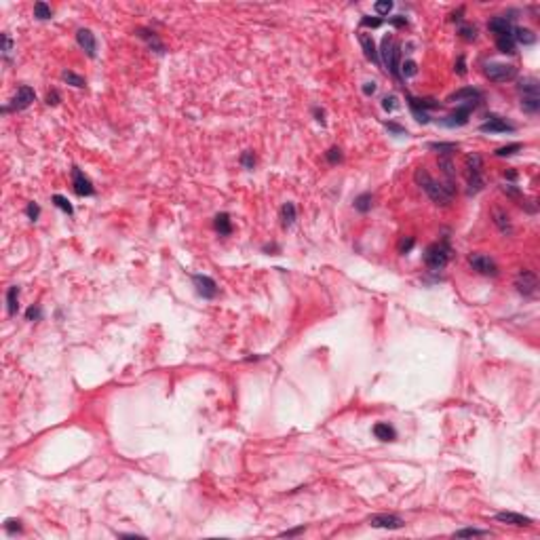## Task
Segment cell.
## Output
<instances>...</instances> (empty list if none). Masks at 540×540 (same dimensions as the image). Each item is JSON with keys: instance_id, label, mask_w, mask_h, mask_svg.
<instances>
[{"instance_id": "6da1fadb", "label": "cell", "mask_w": 540, "mask_h": 540, "mask_svg": "<svg viewBox=\"0 0 540 540\" xmlns=\"http://www.w3.org/2000/svg\"><path fill=\"white\" fill-rule=\"evenodd\" d=\"M414 179H416L418 186L426 192V196H429L431 201L437 203V205H449V203H452V198H454V194H456V188L447 186V184H443V182L433 179L431 173L426 171L424 167L416 169Z\"/></svg>"}, {"instance_id": "7402d4cb", "label": "cell", "mask_w": 540, "mask_h": 540, "mask_svg": "<svg viewBox=\"0 0 540 540\" xmlns=\"http://www.w3.org/2000/svg\"><path fill=\"white\" fill-rule=\"evenodd\" d=\"M374 435H376V439H380V441H395L397 439V431L388 422H378L374 426Z\"/></svg>"}, {"instance_id": "d6a6232c", "label": "cell", "mask_w": 540, "mask_h": 540, "mask_svg": "<svg viewBox=\"0 0 540 540\" xmlns=\"http://www.w3.org/2000/svg\"><path fill=\"white\" fill-rule=\"evenodd\" d=\"M34 17L36 19H40V21H45V19H51L53 17V9L47 5V3H36L34 5Z\"/></svg>"}, {"instance_id": "277c9868", "label": "cell", "mask_w": 540, "mask_h": 540, "mask_svg": "<svg viewBox=\"0 0 540 540\" xmlns=\"http://www.w3.org/2000/svg\"><path fill=\"white\" fill-rule=\"evenodd\" d=\"M452 260V247L447 243V238L439 241V243H433L426 247L424 251V264L429 266L431 270H441L447 266V262Z\"/></svg>"}, {"instance_id": "db71d44e", "label": "cell", "mask_w": 540, "mask_h": 540, "mask_svg": "<svg viewBox=\"0 0 540 540\" xmlns=\"http://www.w3.org/2000/svg\"><path fill=\"white\" fill-rule=\"evenodd\" d=\"M312 114H315V121H317V123L325 125V110H323V108L315 106V108H312Z\"/></svg>"}, {"instance_id": "ac0fdd59", "label": "cell", "mask_w": 540, "mask_h": 540, "mask_svg": "<svg viewBox=\"0 0 540 540\" xmlns=\"http://www.w3.org/2000/svg\"><path fill=\"white\" fill-rule=\"evenodd\" d=\"M359 42H361V49L365 53V57L372 62V64H380V55H378V49H376V42L372 38V34L367 32H359Z\"/></svg>"}, {"instance_id": "680465c9", "label": "cell", "mask_w": 540, "mask_h": 540, "mask_svg": "<svg viewBox=\"0 0 540 540\" xmlns=\"http://www.w3.org/2000/svg\"><path fill=\"white\" fill-rule=\"evenodd\" d=\"M118 538H144V536H139V534H116Z\"/></svg>"}, {"instance_id": "9f6ffc18", "label": "cell", "mask_w": 540, "mask_h": 540, "mask_svg": "<svg viewBox=\"0 0 540 540\" xmlns=\"http://www.w3.org/2000/svg\"><path fill=\"white\" fill-rule=\"evenodd\" d=\"M302 532H304V525H300V528H293V530H287V532H281V536L291 538V536H297V534H302Z\"/></svg>"}, {"instance_id": "52a82bcc", "label": "cell", "mask_w": 540, "mask_h": 540, "mask_svg": "<svg viewBox=\"0 0 540 540\" xmlns=\"http://www.w3.org/2000/svg\"><path fill=\"white\" fill-rule=\"evenodd\" d=\"M34 102H36V93H34V89H32V87H27V84H21V87L17 89V93H15V97L11 99V106H5L3 112H5V114H7V112H11V110L19 112V110L30 108Z\"/></svg>"}, {"instance_id": "7c38bea8", "label": "cell", "mask_w": 540, "mask_h": 540, "mask_svg": "<svg viewBox=\"0 0 540 540\" xmlns=\"http://www.w3.org/2000/svg\"><path fill=\"white\" fill-rule=\"evenodd\" d=\"M192 283H194V287H196V293L205 297V300H213V297L218 295V283L213 281L211 277L207 275H194L192 277Z\"/></svg>"}, {"instance_id": "f6af8a7d", "label": "cell", "mask_w": 540, "mask_h": 540, "mask_svg": "<svg viewBox=\"0 0 540 540\" xmlns=\"http://www.w3.org/2000/svg\"><path fill=\"white\" fill-rule=\"evenodd\" d=\"M25 319L27 321H40L42 319V310H40V306H30L25 310Z\"/></svg>"}, {"instance_id": "9a60e30c", "label": "cell", "mask_w": 540, "mask_h": 540, "mask_svg": "<svg viewBox=\"0 0 540 540\" xmlns=\"http://www.w3.org/2000/svg\"><path fill=\"white\" fill-rule=\"evenodd\" d=\"M513 17H506V15H496L490 19L488 23V30L492 34H496V38L498 36H511L513 34Z\"/></svg>"}, {"instance_id": "74e56055", "label": "cell", "mask_w": 540, "mask_h": 540, "mask_svg": "<svg viewBox=\"0 0 540 540\" xmlns=\"http://www.w3.org/2000/svg\"><path fill=\"white\" fill-rule=\"evenodd\" d=\"M521 148H523V146L519 144V141H515V144H508V146H502V148H498V150H496L494 154H496V156H500V159H504V156H513V154H515V152H519Z\"/></svg>"}, {"instance_id": "60d3db41", "label": "cell", "mask_w": 540, "mask_h": 540, "mask_svg": "<svg viewBox=\"0 0 540 540\" xmlns=\"http://www.w3.org/2000/svg\"><path fill=\"white\" fill-rule=\"evenodd\" d=\"M414 245H416V238H414V236H405V238H401V241H399V253H401V255L409 253L411 249H414Z\"/></svg>"}, {"instance_id": "4dcf8cb0", "label": "cell", "mask_w": 540, "mask_h": 540, "mask_svg": "<svg viewBox=\"0 0 540 540\" xmlns=\"http://www.w3.org/2000/svg\"><path fill=\"white\" fill-rule=\"evenodd\" d=\"M62 78H64L68 84H72V87H76V89H84V84H87V80H84L80 74L72 72V70H64V72H62Z\"/></svg>"}, {"instance_id": "e575fe53", "label": "cell", "mask_w": 540, "mask_h": 540, "mask_svg": "<svg viewBox=\"0 0 540 540\" xmlns=\"http://www.w3.org/2000/svg\"><path fill=\"white\" fill-rule=\"evenodd\" d=\"M342 159H344V154H342V150H340L338 146H334V148H329L327 152H325V161H327L329 165L342 163Z\"/></svg>"}, {"instance_id": "9c48e42d", "label": "cell", "mask_w": 540, "mask_h": 540, "mask_svg": "<svg viewBox=\"0 0 540 540\" xmlns=\"http://www.w3.org/2000/svg\"><path fill=\"white\" fill-rule=\"evenodd\" d=\"M477 108V104H458V108L452 112V114H447L441 125L443 127H464L468 123V118H471V112Z\"/></svg>"}, {"instance_id": "f907efd6", "label": "cell", "mask_w": 540, "mask_h": 540, "mask_svg": "<svg viewBox=\"0 0 540 540\" xmlns=\"http://www.w3.org/2000/svg\"><path fill=\"white\" fill-rule=\"evenodd\" d=\"M386 129L393 131L395 135H407V129H405V127L397 125V123H386Z\"/></svg>"}, {"instance_id": "8fae6325", "label": "cell", "mask_w": 540, "mask_h": 540, "mask_svg": "<svg viewBox=\"0 0 540 540\" xmlns=\"http://www.w3.org/2000/svg\"><path fill=\"white\" fill-rule=\"evenodd\" d=\"M372 528H382V530H401L405 521L399 515H388V513H378L367 519Z\"/></svg>"}, {"instance_id": "e0dca14e", "label": "cell", "mask_w": 540, "mask_h": 540, "mask_svg": "<svg viewBox=\"0 0 540 540\" xmlns=\"http://www.w3.org/2000/svg\"><path fill=\"white\" fill-rule=\"evenodd\" d=\"M135 34H137L141 40H144V42H146V45H148V47H150L154 53L165 55V51H167V49H165L163 40L159 38V34H156V32L148 30V27H137V30H135Z\"/></svg>"}, {"instance_id": "ba28073f", "label": "cell", "mask_w": 540, "mask_h": 540, "mask_svg": "<svg viewBox=\"0 0 540 540\" xmlns=\"http://www.w3.org/2000/svg\"><path fill=\"white\" fill-rule=\"evenodd\" d=\"M468 266H471L475 273L483 275V277H496V275H498V266H496V262L490 258V255H483V253H471V255H468Z\"/></svg>"}, {"instance_id": "6f0895ef", "label": "cell", "mask_w": 540, "mask_h": 540, "mask_svg": "<svg viewBox=\"0 0 540 540\" xmlns=\"http://www.w3.org/2000/svg\"><path fill=\"white\" fill-rule=\"evenodd\" d=\"M504 177L511 179V182H515L517 179V171H513V169H511V171H504Z\"/></svg>"}, {"instance_id": "d4e9b609", "label": "cell", "mask_w": 540, "mask_h": 540, "mask_svg": "<svg viewBox=\"0 0 540 540\" xmlns=\"http://www.w3.org/2000/svg\"><path fill=\"white\" fill-rule=\"evenodd\" d=\"M17 308H19V287L13 285L7 291V312H9V317H15Z\"/></svg>"}, {"instance_id": "f1b7e54d", "label": "cell", "mask_w": 540, "mask_h": 540, "mask_svg": "<svg viewBox=\"0 0 540 540\" xmlns=\"http://www.w3.org/2000/svg\"><path fill=\"white\" fill-rule=\"evenodd\" d=\"M372 207H374V196H372V192H363V194H359L357 198H354V209H357L359 213L372 211Z\"/></svg>"}, {"instance_id": "d6986e66", "label": "cell", "mask_w": 540, "mask_h": 540, "mask_svg": "<svg viewBox=\"0 0 540 540\" xmlns=\"http://www.w3.org/2000/svg\"><path fill=\"white\" fill-rule=\"evenodd\" d=\"M496 521L508 523V525H517V528H528V525H532L530 517L519 515V513H511V511H500V513H496Z\"/></svg>"}, {"instance_id": "7bdbcfd3", "label": "cell", "mask_w": 540, "mask_h": 540, "mask_svg": "<svg viewBox=\"0 0 540 540\" xmlns=\"http://www.w3.org/2000/svg\"><path fill=\"white\" fill-rule=\"evenodd\" d=\"M407 106H409V110H411V114H414V116H416V121H418V123H422V125H426V123H429V121H431V118H429V112H422L420 108H416V106H411V104H407Z\"/></svg>"}, {"instance_id": "8d00e7d4", "label": "cell", "mask_w": 540, "mask_h": 540, "mask_svg": "<svg viewBox=\"0 0 540 540\" xmlns=\"http://www.w3.org/2000/svg\"><path fill=\"white\" fill-rule=\"evenodd\" d=\"M399 72L407 78V76H416L418 74V64L414 62V59H405L403 64H401V68H399Z\"/></svg>"}, {"instance_id": "7a4b0ae2", "label": "cell", "mask_w": 540, "mask_h": 540, "mask_svg": "<svg viewBox=\"0 0 540 540\" xmlns=\"http://www.w3.org/2000/svg\"><path fill=\"white\" fill-rule=\"evenodd\" d=\"M378 55L382 59L380 64H384V68L388 70V72L397 80H401V72H399V68H401V47L393 40V36L382 38V49L378 51Z\"/></svg>"}, {"instance_id": "d590c367", "label": "cell", "mask_w": 540, "mask_h": 540, "mask_svg": "<svg viewBox=\"0 0 540 540\" xmlns=\"http://www.w3.org/2000/svg\"><path fill=\"white\" fill-rule=\"evenodd\" d=\"M456 538H471V536H490L488 530H477V528H464V530H458L454 532Z\"/></svg>"}, {"instance_id": "bcb514c9", "label": "cell", "mask_w": 540, "mask_h": 540, "mask_svg": "<svg viewBox=\"0 0 540 540\" xmlns=\"http://www.w3.org/2000/svg\"><path fill=\"white\" fill-rule=\"evenodd\" d=\"M0 40H3V55H5V57H9L11 51H13V40H11V36L7 32H3Z\"/></svg>"}, {"instance_id": "603a6c76", "label": "cell", "mask_w": 540, "mask_h": 540, "mask_svg": "<svg viewBox=\"0 0 540 540\" xmlns=\"http://www.w3.org/2000/svg\"><path fill=\"white\" fill-rule=\"evenodd\" d=\"M297 218V211H295V205L291 201H287L285 205L281 207V224H283V228H291L293 222Z\"/></svg>"}, {"instance_id": "681fc988", "label": "cell", "mask_w": 540, "mask_h": 540, "mask_svg": "<svg viewBox=\"0 0 540 540\" xmlns=\"http://www.w3.org/2000/svg\"><path fill=\"white\" fill-rule=\"evenodd\" d=\"M454 72H456L458 76H464V74H466V59H464V55H460V57L456 59V66H454Z\"/></svg>"}, {"instance_id": "836d02e7", "label": "cell", "mask_w": 540, "mask_h": 540, "mask_svg": "<svg viewBox=\"0 0 540 540\" xmlns=\"http://www.w3.org/2000/svg\"><path fill=\"white\" fill-rule=\"evenodd\" d=\"M51 201H53V205L57 207V209H62L64 213H68V216H72V213H74V207L70 205V201H68L66 196H62V194H53Z\"/></svg>"}, {"instance_id": "1f68e13d", "label": "cell", "mask_w": 540, "mask_h": 540, "mask_svg": "<svg viewBox=\"0 0 540 540\" xmlns=\"http://www.w3.org/2000/svg\"><path fill=\"white\" fill-rule=\"evenodd\" d=\"M458 34H460L462 40L473 42V40H477V27L473 23H460L458 25Z\"/></svg>"}, {"instance_id": "7dc6e473", "label": "cell", "mask_w": 540, "mask_h": 540, "mask_svg": "<svg viewBox=\"0 0 540 540\" xmlns=\"http://www.w3.org/2000/svg\"><path fill=\"white\" fill-rule=\"evenodd\" d=\"M25 216L30 218L32 222H36L38 216H40V207H38L36 203H27V207H25Z\"/></svg>"}, {"instance_id": "5bb4252c", "label": "cell", "mask_w": 540, "mask_h": 540, "mask_svg": "<svg viewBox=\"0 0 540 540\" xmlns=\"http://www.w3.org/2000/svg\"><path fill=\"white\" fill-rule=\"evenodd\" d=\"M76 42H78V47L87 53V57H95L97 55V40H95V34L89 30V27H80V30L76 32Z\"/></svg>"}, {"instance_id": "11a10c76", "label": "cell", "mask_w": 540, "mask_h": 540, "mask_svg": "<svg viewBox=\"0 0 540 540\" xmlns=\"http://www.w3.org/2000/svg\"><path fill=\"white\" fill-rule=\"evenodd\" d=\"M376 89H378V87H376V82H374V80L363 84V93H365L367 97H369V95H374V93H376Z\"/></svg>"}, {"instance_id": "484cf974", "label": "cell", "mask_w": 540, "mask_h": 540, "mask_svg": "<svg viewBox=\"0 0 540 540\" xmlns=\"http://www.w3.org/2000/svg\"><path fill=\"white\" fill-rule=\"evenodd\" d=\"M513 40L515 42H521V45H534L536 42V34L528 27H513Z\"/></svg>"}, {"instance_id": "2e32d148", "label": "cell", "mask_w": 540, "mask_h": 540, "mask_svg": "<svg viewBox=\"0 0 540 540\" xmlns=\"http://www.w3.org/2000/svg\"><path fill=\"white\" fill-rule=\"evenodd\" d=\"M481 99H483V93L479 89H475V87H464V89H460L456 93H452L447 97V102L449 104H456V102H460V104H479Z\"/></svg>"}, {"instance_id": "5b68a950", "label": "cell", "mask_w": 540, "mask_h": 540, "mask_svg": "<svg viewBox=\"0 0 540 540\" xmlns=\"http://www.w3.org/2000/svg\"><path fill=\"white\" fill-rule=\"evenodd\" d=\"M483 74L490 78L492 82H508L517 76V68L513 64H498V62H490L483 68Z\"/></svg>"}, {"instance_id": "ffe728a7", "label": "cell", "mask_w": 540, "mask_h": 540, "mask_svg": "<svg viewBox=\"0 0 540 540\" xmlns=\"http://www.w3.org/2000/svg\"><path fill=\"white\" fill-rule=\"evenodd\" d=\"M492 218H494L496 228H498L504 236H511V234H513V224H511V218H508V213H506V211H502V209H494V211H492Z\"/></svg>"}, {"instance_id": "44dd1931", "label": "cell", "mask_w": 540, "mask_h": 540, "mask_svg": "<svg viewBox=\"0 0 540 540\" xmlns=\"http://www.w3.org/2000/svg\"><path fill=\"white\" fill-rule=\"evenodd\" d=\"M517 91H519L521 95H540V82H538V78H534V76H525V78L519 80Z\"/></svg>"}, {"instance_id": "f35d334b", "label": "cell", "mask_w": 540, "mask_h": 540, "mask_svg": "<svg viewBox=\"0 0 540 540\" xmlns=\"http://www.w3.org/2000/svg\"><path fill=\"white\" fill-rule=\"evenodd\" d=\"M5 532H7L9 536L19 534V532H21V521H19V519H7V521H5Z\"/></svg>"}, {"instance_id": "4fadbf2b", "label": "cell", "mask_w": 540, "mask_h": 540, "mask_svg": "<svg viewBox=\"0 0 540 540\" xmlns=\"http://www.w3.org/2000/svg\"><path fill=\"white\" fill-rule=\"evenodd\" d=\"M72 188L78 196H93L95 194L93 182L84 175L78 167H72Z\"/></svg>"}, {"instance_id": "8992f818", "label": "cell", "mask_w": 540, "mask_h": 540, "mask_svg": "<svg viewBox=\"0 0 540 540\" xmlns=\"http://www.w3.org/2000/svg\"><path fill=\"white\" fill-rule=\"evenodd\" d=\"M515 287L525 297L536 295V291H538V277H536L534 270H528V268L519 270L517 277H515Z\"/></svg>"}, {"instance_id": "83f0119b", "label": "cell", "mask_w": 540, "mask_h": 540, "mask_svg": "<svg viewBox=\"0 0 540 540\" xmlns=\"http://www.w3.org/2000/svg\"><path fill=\"white\" fill-rule=\"evenodd\" d=\"M515 47H517V42L513 40V34L496 38V49H498L502 55H513L515 53Z\"/></svg>"}, {"instance_id": "816d5d0a", "label": "cell", "mask_w": 540, "mask_h": 540, "mask_svg": "<svg viewBox=\"0 0 540 540\" xmlns=\"http://www.w3.org/2000/svg\"><path fill=\"white\" fill-rule=\"evenodd\" d=\"M59 99H62V97H59V93L55 91V89L47 93V104H49V106H57V104H59Z\"/></svg>"}, {"instance_id": "b9f144b4", "label": "cell", "mask_w": 540, "mask_h": 540, "mask_svg": "<svg viewBox=\"0 0 540 540\" xmlns=\"http://www.w3.org/2000/svg\"><path fill=\"white\" fill-rule=\"evenodd\" d=\"M393 7L395 5L391 3V0H380V3L374 5V11L378 13V15H388V13L393 11Z\"/></svg>"}, {"instance_id": "c3c4849f", "label": "cell", "mask_w": 540, "mask_h": 540, "mask_svg": "<svg viewBox=\"0 0 540 540\" xmlns=\"http://www.w3.org/2000/svg\"><path fill=\"white\" fill-rule=\"evenodd\" d=\"M382 108H384L386 112H393L397 108V95H386V97H382Z\"/></svg>"}, {"instance_id": "ab89813d", "label": "cell", "mask_w": 540, "mask_h": 540, "mask_svg": "<svg viewBox=\"0 0 540 540\" xmlns=\"http://www.w3.org/2000/svg\"><path fill=\"white\" fill-rule=\"evenodd\" d=\"M241 165H243L247 171H251V169L255 167V156H253L251 150H245L243 154H241Z\"/></svg>"}, {"instance_id": "f5cc1de1", "label": "cell", "mask_w": 540, "mask_h": 540, "mask_svg": "<svg viewBox=\"0 0 540 540\" xmlns=\"http://www.w3.org/2000/svg\"><path fill=\"white\" fill-rule=\"evenodd\" d=\"M388 23H393L397 27H405L407 25V19L403 15H395V17H388Z\"/></svg>"}, {"instance_id": "cb8c5ba5", "label": "cell", "mask_w": 540, "mask_h": 540, "mask_svg": "<svg viewBox=\"0 0 540 540\" xmlns=\"http://www.w3.org/2000/svg\"><path fill=\"white\" fill-rule=\"evenodd\" d=\"M213 228H216L222 236H228L232 232V222L228 213H218L216 220H213Z\"/></svg>"}, {"instance_id": "ee69618b", "label": "cell", "mask_w": 540, "mask_h": 540, "mask_svg": "<svg viewBox=\"0 0 540 540\" xmlns=\"http://www.w3.org/2000/svg\"><path fill=\"white\" fill-rule=\"evenodd\" d=\"M382 23H384V19H380V17H369V15L361 17V25L363 27H380Z\"/></svg>"}, {"instance_id": "f546056e", "label": "cell", "mask_w": 540, "mask_h": 540, "mask_svg": "<svg viewBox=\"0 0 540 540\" xmlns=\"http://www.w3.org/2000/svg\"><path fill=\"white\" fill-rule=\"evenodd\" d=\"M429 150H435L441 156H449L452 152L458 150V144H454V141H433V144H429Z\"/></svg>"}, {"instance_id": "4316f807", "label": "cell", "mask_w": 540, "mask_h": 540, "mask_svg": "<svg viewBox=\"0 0 540 540\" xmlns=\"http://www.w3.org/2000/svg\"><path fill=\"white\" fill-rule=\"evenodd\" d=\"M521 110L528 112V114H538L540 95H521Z\"/></svg>"}, {"instance_id": "30bf717a", "label": "cell", "mask_w": 540, "mask_h": 540, "mask_svg": "<svg viewBox=\"0 0 540 540\" xmlns=\"http://www.w3.org/2000/svg\"><path fill=\"white\" fill-rule=\"evenodd\" d=\"M479 131H481V133H513V131H515V125L506 123L502 116L490 114L486 123H481V125H479Z\"/></svg>"}, {"instance_id": "3957f363", "label": "cell", "mask_w": 540, "mask_h": 540, "mask_svg": "<svg viewBox=\"0 0 540 540\" xmlns=\"http://www.w3.org/2000/svg\"><path fill=\"white\" fill-rule=\"evenodd\" d=\"M464 167H466V182H468V196H473L477 192L483 190L486 186V179H483V159L479 154H468L464 159Z\"/></svg>"}]
</instances>
